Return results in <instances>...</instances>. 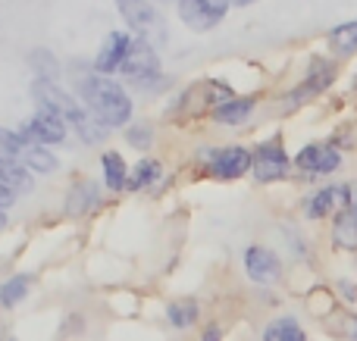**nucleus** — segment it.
Segmentation results:
<instances>
[{
	"label": "nucleus",
	"instance_id": "nucleus-2",
	"mask_svg": "<svg viewBox=\"0 0 357 341\" xmlns=\"http://www.w3.org/2000/svg\"><path fill=\"white\" fill-rule=\"evenodd\" d=\"M116 6H119V13H123L126 25L138 35V41L151 44L154 50L169 41L160 10H157L151 0H116Z\"/></svg>",
	"mask_w": 357,
	"mask_h": 341
},
{
	"label": "nucleus",
	"instance_id": "nucleus-23",
	"mask_svg": "<svg viewBox=\"0 0 357 341\" xmlns=\"http://www.w3.org/2000/svg\"><path fill=\"white\" fill-rule=\"evenodd\" d=\"M167 317L176 329H188V326H195V319H197V304L195 301H176V304L167 307Z\"/></svg>",
	"mask_w": 357,
	"mask_h": 341
},
{
	"label": "nucleus",
	"instance_id": "nucleus-20",
	"mask_svg": "<svg viewBox=\"0 0 357 341\" xmlns=\"http://www.w3.org/2000/svg\"><path fill=\"white\" fill-rule=\"evenodd\" d=\"M98 204H100V194H98V188H94V182H79L66 198V210H73V213L94 210Z\"/></svg>",
	"mask_w": 357,
	"mask_h": 341
},
{
	"label": "nucleus",
	"instance_id": "nucleus-8",
	"mask_svg": "<svg viewBox=\"0 0 357 341\" xmlns=\"http://www.w3.org/2000/svg\"><path fill=\"white\" fill-rule=\"evenodd\" d=\"M245 269H248V276H251V282H257V285H273V282H279V276H282L279 257L266 248H257V244L245 251Z\"/></svg>",
	"mask_w": 357,
	"mask_h": 341
},
{
	"label": "nucleus",
	"instance_id": "nucleus-18",
	"mask_svg": "<svg viewBox=\"0 0 357 341\" xmlns=\"http://www.w3.org/2000/svg\"><path fill=\"white\" fill-rule=\"evenodd\" d=\"M264 341H307L295 317H279L264 329Z\"/></svg>",
	"mask_w": 357,
	"mask_h": 341
},
{
	"label": "nucleus",
	"instance_id": "nucleus-21",
	"mask_svg": "<svg viewBox=\"0 0 357 341\" xmlns=\"http://www.w3.org/2000/svg\"><path fill=\"white\" fill-rule=\"evenodd\" d=\"M329 47H333L339 56L354 54L357 50V22H345V25L329 31Z\"/></svg>",
	"mask_w": 357,
	"mask_h": 341
},
{
	"label": "nucleus",
	"instance_id": "nucleus-12",
	"mask_svg": "<svg viewBox=\"0 0 357 341\" xmlns=\"http://www.w3.org/2000/svg\"><path fill=\"white\" fill-rule=\"evenodd\" d=\"M248 169H254V154L245 148H222L213 157V175L220 179H241Z\"/></svg>",
	"mask_w": 357,
	"mask_h": 341
},
{
	"label": "nucleus",
	"instance_id": "nucleus-1",
	"mask_svg": "<svg viewBox=\"0 0 357 341\" xmlns=\"http://www.w3.org/2000/svg\"><path fill=\"white\" fill-rule=\"evenodd\" d=\"M79 97L85 110L107 129H119L132 119V97L110 75H88L79 81Z\"/></svg>",
	"mask_w": 357,
	"mask_h": 341
},
{
	"label": "nucleus",
	"instance_id": "nucleus-10",
	"mask_svg": "<svg viewBox=\"0 0 357 341\" xmlns=\"http://www.w3.org/2000/svg\"><path fill=\"white\" fill-rule=\"evenodd\" d=\"M348 204H351V191H348L345 185H329V188H323V191H317L314 198L304 204V213H307L310 219H323V216H329V213H342Z\"/></svg>",
	"mask_w": 357,
	"mask_h": 341
},
{
	"label": "nucleus",
	"instance_id": "nucleus-9",
	"mask_svg": "<svg viewBox=\"0 0 357 341\" xmlns=\"http://www.w3.org/2000/svg\"><path fill=\"white\" fill-rule=\"evenodd\" d=\"M31 97L38 100V106H44V110H54L60 113L63 119H69L75 110H79V104H75L73 97H69V91H63L56 81H44V79H35L31 81Z\"/></svg>",
	"mask_w": 357,
	"mask_h": 341
},
{
	"label": "nucleus",
	"instance_id": "nucleus-17",
	"mask_svg": "<svg viewBox=\"0 0 357 341\" xmlns=\"http://www.w3.org/2000/svg\"><path fill=\"white\" fill-rule=\"evenodd\" d=\"M69 125H73V129L82 135V141H88V144H98V141H104L107 138V132H104L107 125H100L98 119L85 110V106H79V110L69 116Z\"/></svg>",
	"mask_w": 357,
	"mask_h": 341
},
{
	"label": "nucleus",
	"instance_id": "nucleus-25",
	"mask_svg": "<svg viewBox=\"0 0 357 341\" xmlns=\"http://www.w3.org/2000/svg\"><path fill=\"white\" fill-rule=\"evenodd\" d=\"M29 144V138L22 135V132H13V129H3L0 125V157H10V160L19 163V154H22V148Z\"/></svg>",
	"mask_w": 357,
	"mask_h": 341
},
{
	"label": "nucleus",
	"instance_id": "nucleus-24",
	"mask_svg": "<svg viewBox=\"0 0 357 341\" xmlns=\"http://www.w3.org/2000/svg\"><path fill=\"white\" fill-rule=\"evenodd\" d=\"M25 294H29V276H13L10 282H3V285H0V304H3V307H16Z\"/></svg>",
	"mask_w": 357,
	"mask_h": 341
},
{
	"label": "nucleus",
	"instance_id": "nucleus-13",
	"mask_svg": "<svg viewBox=\"0 0 357 341\" xmlns=\"http://www.w3.org/2000/svg\"><path fill=\"white\" fill-rule=\"evenodd\" d=\"M0 185L10 188L13 194H29L35 182H31V173L22 163L10 160V157H0Z\"/></svg>",
	"mask_w": 357,
	"mask_h": 341
},
{
	"label": "nucleus",
	"instance_id": "nucleus-5",
	"mask_svg": "<svg viewBox=\"0 0 357 341\" xmlns=\"http://www.w3.org/2000/svg\"><path fill=\"white\" fill-rule=\"evenodd\" d=\"M119 75L129 81H138V85H144V81H154L157 75H160V60H157V50L151 47V44L144 41H135L129 50V60L123 63V69H119Z\"/></svg>",
	"mask_w": 357,
	"mask_h": 341
},
{
	"label": "nucleus",
	"instance_id": "nucleus-11",
	"mask_svg": "<svg viewBox=\"0 0 357 341\" xmlns=\"http://www.w3.org/2000/svg\"><path fill=\"white\" fill-rule=\"evenodd\" d=\"M295 163L304 169V173H317V175H326L335 173L342 166V154L329 144H307L301 154L295 157Z\"/></svg>",
	"mask_w": 357,
	"mask_h": 341
},
{
	"label": "nucleus",
	"instance_id": "nucleus-19",
	"mask_svg": "<svg viewBox=\"0 0 357 341\" xmlns=\"http://www.w3.org/2000/svg\"><path fill=\"white\" fill-rule=\"evenodd\" d=\"M100 163H104V182H107V188H113V191H119V188H129L126 160L116 154V150H107V154L100 157Z\"/></svg>",
	"mask_w": 357,
	"mask_h": 341
},
{
	"label": "nucleus",
	"instance_id": "nucleus-31",
	"mask_svg": "<svg viewBox=\"0 0 357 341\" xmlns=\"http://www.w3.org/2000/svg\"><path fill=\"white\" fill-rule=\"evenodd\" d=\"M3 223H6V216H3V210H0V229H3Z\"/></svg>",
	"mask_w": 357,
	"mask_h": 341
},
{
	"label": "nucleus",
	"instance_id": "nucleus-4",
	"mask_svg": "<svg viewBox=\"0 0 357 341\" xmlns=\"http://www.w3.org/2000/svg\"><path fill=\"white\" fill-rule=\"evenodd\" d=\"M19 132H22L29 141L41 144V148H47V144H63L66 141V119L54 110L38 106V110L19 125Z\"/></svg>",
	"mask_w": 357,
	"mask_h": 341
},
{
	"label": "nucleus",
	"instance_id": "nucleus-22",
	"mask_svg": "<svg viewBox=\"0 0 357 341\" xmlns=\"http://www.w3.org/2000/svg\"><path fill=\"white\" fill-rule=\"evenodd\" d=\"M160 163L157 160H151V157H142V160H138V166L132 169V175H129V188L132 191H142V188H148L151 182H157L160 179Z\"/></svg>",
	"mask_w": 357,
	"mask_h": 341
},
{
	"label": "nucleus",
	"instance_id": "nucleus-27",
	"mask_svg": "<svg viewBox=\"0 0 357 341\" xmlns=\"http://www.w3.org/2000/svg\"><path fill=\"white\" fill-rule=\"evenodd\" d=\"M126 141H129L132 148H138V150H148L151 144H154V132H151L148 122H138V125H132V129L126 132Z\"/></svg>",
	"mask_w": 357,
	"mask_h": 341
},
{
	"label": "nucleus",
	"instance_id": "nucleus-6",
	"mask_svg": "<svg viewBox=\"0 0 357 341\" xmlns=\"http://www.w3.org/2000/svg\"><path fill=\"white\" fill-rule=\"evenodd\" d=\"M254 179L257 182H276L289 173V154L282 150V144L273 141L264 144V148L254 150Z\"/></svg>",
	"mask_w": 357,
	"mask_h": 341
},
{
	"label": "nucleus",
	"instance_id": "nucleus-26",
	"mask_svg": "<svg viewBox=\"0 0 357 341\" xmlns=\"http://www.w3.org/2000/svg\"><path fill=\"white\" fill-rule=\"evenodd\" d=\"M31 66H35L38 79H44V81L60 79V66H56V60H54L50 50H31Z\"/></svg>",
	"mask_w": 357,
	"mask_h": 341
},
{
	"label": "nucleus",
	"instance_id": "nucleus-30",
	"mask_svg": "<svg viewBox=\"0 0 357 341\" xmlns=\"http://www.w3.org/2000/svg\"><path fill=\"white\" fill-rule=\"evenodd\" d=\"M251 3H257V0H232V6H251Z\"/></svg>",
	"mask_w": 357,
	"mask_h": 341
},
{
	"label": "nucleus",
	"instance_id": "nucleus-33",
	"mask_svg": "<svg viewBox=\"0 0 357 341\" xmlns=\"http://www.w3.org/2000/svg\"><path fill=\"white\" fill-rule=\"evenodd\" d=\"M6 341H13V338H6Z\"/></svg>",
	"mask_w": 357,
	"mask_h": 341
},
{
	"label": "nucleus",
	"instance_id": "nucleus-32",
	"mask_svg": "<svg viewBox=\"0 0 357 341\" xmlns=\"http://www.w3.org/2000/svg\"><path fill=\"white\" fill-rule=\"evenodd\" d=\"M351 338H354V341H357V323H354V332H351Z\"/></svg>",
	"mask_w": 357,
	"mask_h": 341
},
{
	"label": "nucleus",
	"instance_id": "nucleus-28",
	"mask_svg": "<svg viewBox=\"0 0 357 341\" xmlns=\"http://www.w3.org/2000/svg\"><path fill=\"white\" fill-rule=\"evenodd\" d=\"M201 341H222V329H220V326H207V329H204V335H201Z\"/></svg>",
	"mask_w": 357,
	"mask_h": 341
},
{
	"label": "nucleus",
	"instance_id": "nucleus-14",
	"mask_svg": "<svg viewBox=\"0 0 357 341\" xmlns=\"http://www.w3.org/2000/svg\"><path fill=\"white\" fill-rule=\"evenodd\" d=\"M333 241H335V248L357 251V204H348L345 210L335 216Z\"/></svg>",
	"mask_w": 357,
	"mask_h": 341
},
{
	"label": "nucleus",
	"instance_id": "nucleus-16",
	"mask_svg": "<svg viewBox=\"0 0 357 341\" xmlns=\"http://www.w3.org/2000/svg\"><path fill=\"white\" fill-rule=\"evenodd\" d=\"M254 104H257L254 97H235V100H229V104L216 106L213 119H216V122H226V125H238V122H245V119L254 113Z\"/></svg>",
	"mask_w": 357,
	"mask_h": 341
},
{
	"label": "nucleus",
	"instance_id": "nucleus-3",
	"mask_svg": "<svg viewBox=\"0 0 357 341\" xmlns=\"http://www.w3.org/2000/svg\"><path fill=\"white\" fill-rule=\"evenodd\" d=\"M232 0H178V19L191 31H210L226 19Z\"/></svg>",
	"mask_w": 357,
	"mask_h": 341
},
{
	"label": "nucleus",
	"instance_id": "nucleus-29",
	"mask_svg": "<svg viewBox=\"0 0 357 341\" xmlns=\"http://www.w3.org/2000/svg\"><path fill=\"white\" fill-rule=\"evenodd\" d=\"M16 198H19V194H13L10 188H3V185H0V210H6V207H10Z\"/></svg>",
	"mask_w": 357,
	"mask_h": 341
},
{
	"label": "nucleus",
	"instance_id": "nucleus-7",
	"mask_svg": "<svg viewBox=\"0 0 357 341\" xmlns=\"http://www.w3.org/2000/svg\"><path fill=\"white\" fill-rule=\"evenodd\" d=\"M132 35L129 31H113L110 38L104 41V47H100L98 60H94V69H98V75H113L123 69V63L129 60V50H132Z\"/></svg>",
	"mask_w": 357,
	"mask_h": 341
},
{
	"label": "nucleus",
	"instance_id": "nucleus-15",
	"mask_svg": "<svg viewBox=\"0 0 357 341\" xmlns=\"http://www.w3.org/2000/svg\"><path fill=\"white\" fill-rule=\"evenodd\" d=\"M19 163H22L29 173H54V169H56V157L50 154L47 148L35 144V141H29L22 148V154H19Z\"/></svg>",
	"mask_w": 357,
	"mask_h": 341
}]
</instances>
